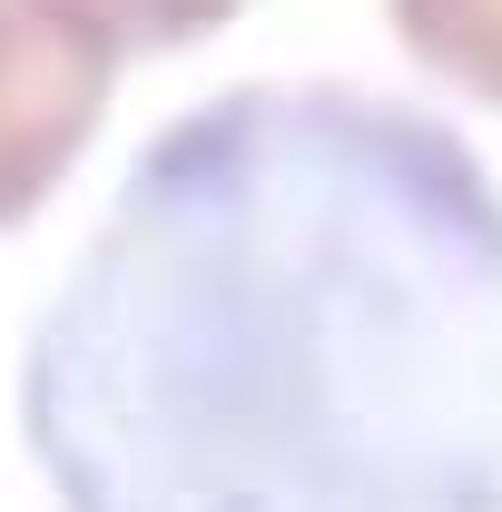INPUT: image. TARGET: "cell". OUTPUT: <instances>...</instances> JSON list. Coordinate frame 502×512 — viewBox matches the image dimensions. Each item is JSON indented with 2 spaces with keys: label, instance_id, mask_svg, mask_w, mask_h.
<instances>
[{
  "label": "cell",
  "instance_id": "cell-1",
  "mask_svg": "<svg viewBox=\"0 0 502 512\" xmlns=\"http://www.w3.org/2000/svg\"><path fill=\"white\" fill-rule=\"evenodd\" d=\"M60 512H502V188L345 79H237L128 158L20 355Z\"/></svg>",
  "mask_w": 502,
  "mask_h": 512
},
{
  "label": "cell",
  "instance_id": "cell-2",
  "mask_svg": "<svg viewBox=\"0 0 502 512\" xmlns=\"http://www.w3.org/2000/svg\"><path fill=\"white\" fill-rule=\"evenodd\" d=\"M119 60L40 0H0V227H20L109 119Z\"/></svg>",
  "mask_w": 502,
  "mask_h": 512
},
{
  "label": "cell",
  "instance_id": "cell-3",
  "mask_svg": "<svg viewBox=\"0 0 502 512\" xmlns=\"http://www.w3.org/2000/svg\"><path fill=\"white\" fill-rule=\"evenodd\" d=\"M384 10H394V40L414 50V69L502 109V0H384Z\"/></svg>",
  "mask_w": 502,
  "mask_h": 512
},
{
  "label": "cell",
  "instance_id": "cell-4",
  "mask_svg": "<svg viewBox=\"0 0 502 512\" xmlns=\"http://www.w3.org/2000/svg\"><path fill=\"white\" fill-rule=\"evenodd\" d=\"M69 30H89L109 60H148V50H188L207 30H227L247 0H40Z\"/></svg>",
  "mask_w": 502,
  "mask_h": 512
}]
</instances>
